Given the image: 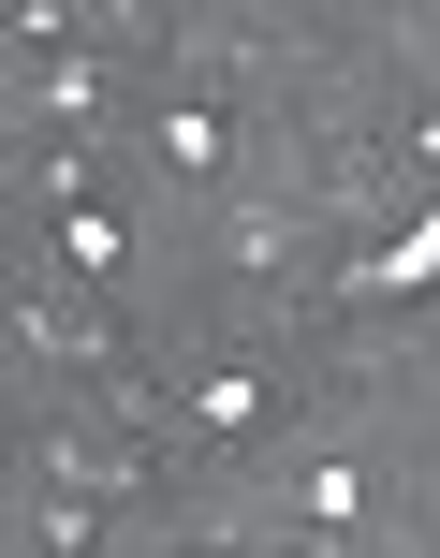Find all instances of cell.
Here are the masks:
<instances>
[{"label":"cell","instance_id":"obj_2","mask_svg":"<svg viewBox=\"0 0 440 558\" xmlns=\"http://www.w3.org/2000/svg\"><path fill=\"white\" fill-rule=\"evenodd\" d=\"M133 147H147V177H162L176 206H220L249 177V118L220 104V88H162V104L133 118Z\"/></svg>","mask_w":440,"mask_h":558},{"label":"cell","instance_id":"obj_1","mask_svg":"<svg viewBox=\"0 0 440 558\" xmlns=\"http://www.w3.org/2000/svg\"><path fill=\"white\" fill-rule=\"evenodd\" d=\"M279 397H294L279 353H192V367L162 383V441H176V456H235V441L279 426Z\"/></svg>","mask_w":440,"mask_h":558},{"label":"cell","instance_id":"obj_5","mask_svg":"<svg viewBox=\"0 0 440 558\" xmlns=\"http://www.w3.org/2000/svg\"><path fill=\"white\" fill-rule=\"evenodd\" d=\"M308 206H265V192H220V279L235 294H308Z\"/></svg>","mask_w":440,"mask_h":558},{"label":"cell","instance_id":"obj_4","mask_svg":"<svg viewBox=\"0 0 440 558\" xmlns=\"http://www.w3.org/2000/svg\"><path fill=\"white\" fill-rule=\"evenodd\" d=\"M426 294H440V192H426L396 235L338 251V279H323V308H426Z\"/></svg>","mask_w":440,"mask_h":558},{"label":"cell","instance_id":"obj_3","mask_svg":"<svg viewBox=\"0 0 440 558\" xmlns=\"http://www.w3.org/2000/svg\"><path fill=\"white\" fill-rule=\"evenodd\" d=\"M279 514H294V558H308V544H353V530H382V456H353V441L294 456V471H279Z\"/></svg>","mask_w":440,"mask_h":558},{"label":"cell","instance_id":"obj_6","mask_svg":"<svg viewBox=\"0 0 440 558\" xmlns=\"http://www.w3.org/2000/svg\"><path fill=\"white\" fill-rule=\"evenodd\" d=\"M396 177H412V206L440 192V104H412V118H396Z\"/></svg>","mask_w":440,"mask_h":558}]
</instances>
